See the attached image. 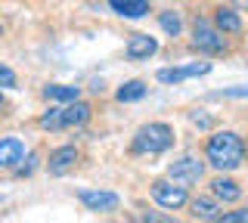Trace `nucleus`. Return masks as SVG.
I'll list each match as a JSON object with an SVG mask.
<instances>
[{"label": "nucleus", "instance_id": "obj_20", "mask_svg": "<svg viewBox=\"0 0 248 223\" xmlns=\"http://www.w3.org/2000/svg\"><path fill=\"white\" fill-rule=\"evenodd\" d=\"M0 87H16V72L6 65H0Z\"/></svg>", "mask_w": 248, "mask_h": 223}, {"label": "nucleus", "instance_id": "obj_7", "mask_svg": "<svg viewBox=\"0 0 248 223\" xmlns=\"http://www.w3.org/2000/svg\"><path fill=\"white\" fill-rule=\"evenodd\" d=\"M78 198H81L90 211H115V208H118V195H115V192H90V189H84Z\"/></svg>", "mask_w": 248, "mask_h": 223}, {"label": "nucleus", "instance_id": "obj_11", "mask_svg": "<svg viewBox=\"0 0 248 223\" xmlns=\"http://www.w3.org/2000/svg\"><path fill=\"white\" fill-rule=\"evenodd\" d=\"M22 155H25V146H22V140H16V136H10V140H0V167H13L16 161H22Z\"/></svg>", "mask_w": 248, "mask_h": 223}, {"label": "nucleus", "instance_id": "obj_3", "mask_svg": "<svg viewBox=\"0 0 248 223\" xmlns=\"http://www.w3.org/2000/svg\"><path fill=\"white\" fill-rule=\"evenodd\" d=\"M202 161L199 158H192V155H186V158H180V161H174V164L168 167V177L174 183H180V186H192V183H199L202 180Z\"/></svg>", "mask_w": 248, "mask_h": 223}, {"label": "nucleus", "instance_id": "obj_4", "mask_svg": "<svg viewBox=\"0 0 248 223\" xmlns=\"http://www.w3.org/2000/svg\"><path fill=\"white\" fill-rule=\"evenodd\" d=\"M152 198L158 202L161 208H170V211H177V208L186 205V186L180 183H165V180H155L152 183Z\"/></svg>", "mask_w": 248, "mask_h": 223}, {"label": "nucleus", "instance_id": "obj_17", "mask_svg": "<svg viewBox=\"0 0 248 223\" xmlns=\"http://www.w3.org/2000/svg\"><path fill=\"white\" fill-rule=\"evenodd\" d=\"M146 96V84L143 81H127L118 90V103H137V99Z\"/></svg>", "mask_w": 248, "mask_h": 223}, {"label": "nucleus", "instance_id": "obj_24", "mask_svg": "<svg viewBox=\"0 0 248 223\" xmlns=\"http://www.w3.org/2000/svg\"><path fill=\"white\" fill-rule=\"evenodd\" d=\"M232 3H236V6H245V10H248V0H232Z\"/></svg>", "mask_w": 248, "mask_h": 223}, {"label": "nucleus", "instance_id": "obj_25", "mask_svg": "<svg viewBox=\"0 0 248 223\" xmlns=\"http://www.w3.org/2000/svg\"><path fill=\"white\" fill-rule=\"evenodd\" d=\"M0 105H3V96H0Z\"/></svg>", "mask_w": 248, "mask_h": 223}, {"label": "nucleus", "instance_id": "obj_18", "mask_svg": "<svg viewBox=\"0 0 248 223\" xmlns=\"http://www.w3.org/2000/svg\"><path fill=\"white\" fill-rule=\"evenodd\" d=\"M158 25L165 28L170 37L180 34V16H177V13H161V16H158Z\"/></svg>", "mask_w": 248, "mask_h": 223}, {"label": "nucleus", "instance_id": "obj_23", "mask_svg": "<svg viewBox=\"0 0 248 223\" xmlns=\"http://www.w3.org/2000/svg\"><path fill=\"white\" fill-rule=\"evenodd\" d=\"M227 96H248V87H236V90H227Z\"/></svg>", "mask_w": 248, "mask_h": 223}, {"label": "nucleus", "instance_id": "obj_12", "mask_svg": "<svg viewBox=\"0 0 248 223\" xmlns=\"http://www.w3.org/2000/svg\"><path fill=\"white\" fill-rule=\"evenodd\" d=\"M214 25L220 28V31H227V34H239V31H242V19H239V13L230 10V6H220V10L214 13Z\"/></svg>", "mask_w": 248, "mask_h": 223}, {"label": "nucleus", "instance_id": "obj_16", "mask_svg": "<svg viewBox=\"0 0 248 223\" xmlns=\"http://www.w3.org/2000/svg\"><path fill=\"white\" fill-rule=\"evenodd\" d=\"M189 208H192V217H199V220H217L220 217V208L214 202H208V198H196Z\"/></svg>", "mask_w": 248, "mask_h": 223}, {"label": "nucleus", "instance_id": "obj_6", "mask_svg": "<svg viewBox=\"0 0 248 223\" xmlns=\"http://www.w3.org/2000/svg\"><path fill=\"white\" fill-rule=\"evenodd\" d=\"M208 72H211L208 62H196V65H186V68H161L158 81L161 84H180L186 78H199V74H208Z\"/></svg>", "mask_w": 248, "mask_h": 223}, {"label": "nucleus", "instance_id": "obj_1", "mask_svg": "<svg viewBox=\"0 0 248 223\" xmlns=\"http://www.w3.org/2000/svg\"><path fill=\"white\" fill-rule=\"evenodd\" d=\"M205 155H208V164L217 167V171H236L245 158V143L232 130H217L205 146Z\"/></svg>", "mask_w": 248, "mask_h": 223}, {"label": "nucleus", "instance_id": "obj_15", "mask_svg": "<svg viewBox=\"0 0 248 223\" xmlns=\"http://www.w3.org/2000/svg\"><path fill=\"white\" fill-rule=\"evenodd\" d=\"M46 99H59V103H75L78 96H81V87H68V84H50V87L44 90Z\"/></svg>", "mask_w": 248, "mask_h": 223}, {"label": "nucleus", "instance_id": "obj_5", "mask_svg": "<svg viewBox=\"0 0 248 223\" xmlns=\"http://www.w3.org/2000/svg\"><path fill=\"white\" fill-rule=\"evenodd\" d=\"M192 47H199L205 53H220L227 44H223V37L217 34L205 19H196V25H192Z\"/></svg>", "mask_w": 248, "mask_h": 223}, {"label": "nucleus", "instance_id": "obj_9", "mask_svg": "<svg viewBox=\"0 0 248 223\" xmlns=\"http://www.w3.org/2000/svg\"><path fill=\"white\" fill-rule=\"evenodd\" d=\"M90 121V105L87 103H68L65 109H62V124L65 127H81V124H87Z\"/></svg>", "mask_w": 248, "mask_h": 223}, {"label": "nucleus", "instance_id": "obj_19", "mask_svg": "<svg viewBox=\"0 0 248 223\" xmlns=\"http://www.w3.org/2000/svg\"><path fill=\"white\" fill-rule=\"evenodd\" d=\"M41 127H44V130H59V127H65V124H62V109H50V112H46L44 118H41Z\"/></svg>", "mask_w": 248, "mask_h": 223}, {"label": "nucleus", "instance_id": "obj_8", "mask_svg": "<svg viewBox=\"0 0 248 223\" xmlns=\"http://www.w3.org/2000/svg\"><path fill=\"white\" fill-rule=\"evenodd\" d=\"M155 50H158V41L149 34H134L127 41V59H149Z\"/></svg>", "mask_w": 248, "mask_h": 223}, {"label": "nucleus", "instance_id": "obj_22", "mask_svg": "<svg viewBox=\"0 0 248 223\" xmlns=\"http://www.w3.org/2000/svg\"><path fill=\"white\" fill-rule=\"evenodd\" d=\"M34 161H37V158L31 155V158H28V164H22V167H19V177H25V174H31V171H34Z\"/></svg>", "mask_w": 248, "mask_h": 223}, {"label": "nucleus", "instance_id": "obj_14", "mask_svg": "<svg viewBox=\"0 0 248 223\" xmlns=\"http://www.w3.org/2000/svg\"><path fill=\"white\" fill-rule=\"evenodd\" d=\"M211 189H214V195L220 198V202H239V198H242L239 183L236 180H227V177H217V180L211 183Z\"/></svg>", "mask_w": 248, "mask_h": 223}, {"label": "nucleus", "instance_id": "obj_2", "mask_svg": "<svg viewBox=\"0 0 248 223\" xmlns=\"http://www.w3.org/2000/svg\"><path fill=\"white\" fill-rule=\"evenodd\" d=\"M174 143V130L168 124H146L134 136V152L137 155H158Z\"/></svg>", "mask_w": 248, "mask_h": 223}, {"label": "nucleus", "instance_id": "obj_10", "mask_svg": "<svg viewBox=\"0 0 248 223\" xmlns=\"http://www.w3.org/2000/svg\"><path fill=\"white\" fill-rule=\"evenodd\" d=\"M108 6L118 16H127V19H140L149 13V0H108Z\"/></svg>", "mask_w": 248, "mask_h": 223}, {"label": "nucleus", "instance_id": "obj_13", "mask_svg": "<svg viewBox=\"0 0 248 223\" xmlns=\"http://www.w3.org/2000/svg\"><path fill=\"white\" fill-rule=\"evenodd\" d=\"M75 161H78L75 146H62V149H56V152L50 155V171H53V174H65L68 167H75Z\"/></svg>", "mask_w": 248, "mask_h": 223}, {"label": "nucleus", "instance_id": "obj_21", "mask_svg": "<svg viewBox=\"0 0 248 223\" xmlns=\"http://www.w3.org/2000/svg\"><path fill=\"white\" fill-rule=\"evenodd\" d=\"M223 223H248V211H236V214H223V217H217Z\"/></svg>", "mask_w": 248, "mask_h": 223}, {"label": "nucleus", "instance_id": "obj_26", "mask_svg": "<svg viewBox=\"0 0 248 223\" xmlns=\"http://www.w3.org/2000/svg\"><path fill=\"white\" fill-rule=\"evenodd\" d=\"M0 31H3V28H0Z\"/></svg>", "mask_w": 248, "mask_h": 223}]
</instances>
